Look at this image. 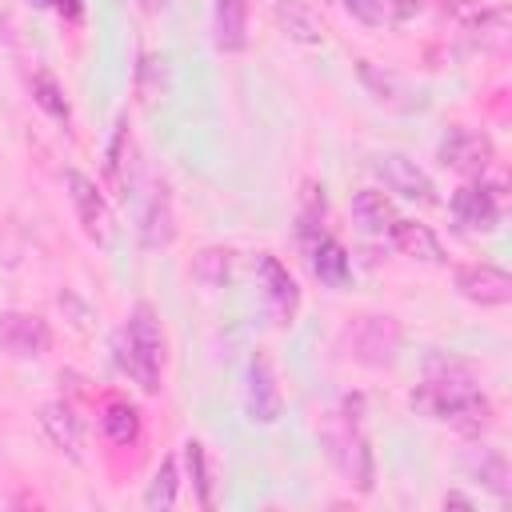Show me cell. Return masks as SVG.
Returning <instances> with one entry per match:
<instances>
[{
	"label": "cell",
	"instance_id": "cell-1",
	"mask_svg": "<svg viewBox=\"0 0 512 512\" xmlns=\"http://www.w3.org/2000/svg\"><path fill=\"white\" fill-rule=\"evenodd\" d=\"M408 404H412V412L452 424L464 436H480L492 424V400L476 388L472 372L464 364L440 360V356L428 360V376H424V384H416L408 392Z\"/></svg>",
	"mask_w": 512,
	"mask_h": 512
},
{
	"label": "cell",
	"instance_id": "cell-2",
	"mask_svg": "<svg viewBox=\"0 0 512 512\" xmlns=\"http://www.w3.org/2000/svg\"><path fill=\"white\" fill-rule=\"evenodd\" d=\"M120 372H128L144 392H160V364H164V332L148 304H136L128 324L112 340Z\"/></svg>",
	"mask_w": 512,
	"mask_h": 512
},
{
	"label": "cell",
	"instance_id": "cell-3",
	"mask_svg": "<svg viewBox=\"0 0 512 512\" xmlns=\"http://www.w3.org/2000/svg\"><path fill=\"white\" fill-rule=\"evenodd\" d=\"M348 348L360 364H372V368H384L396 360V348H400V328L392 316H360L348 324Z\"/></svg>",
	"mask_w": 512,
	"mask_h": 512
},
{
	"label": "cell",
	"instance_id": "cell-4",
	"mask_svg": "<svg viewBox=\"0 0 512 512\" xmlns=\"http://www.w3.org/2000/svg\"><path fill=\"white\" fill-rule=\"evenodd\" d=\"M64 188H68V200H72V208H76L80 228H84L96 244H108V240H112V208H108L104 192L96 188V180L84 176L80 168H68V172H64Z\"/></svg>",
	"mask_w": 512,
	"mask_h": 512
},
{
	"label": "cell",
	"instance_id": "cell-5",
	"mask_svg": "<svg viewBox=\"0 0 512 512\" xmlns=\"http://www.w3.org/2000/svg\"><path fill=\"white\" fill-rule=\"evenodd\" d=\"M372 172L384 180L388 192H396V196H404V200L440 204L432 176H428L412 156H404V152H384V156H376V160H372Z\"/></svg>",
	"mask_w": 512,
	"mask_h": 512
},
{
	"label": "cell",
	"instance_id": "cell-6",
	"mask_svg": "<svg viewBox=\"0 0 512 512\" xmlns=\"http://www.w3.org/2000/svg\"><path fill=\"white\" fill-rule=\"evenodd\" d=\"M52 348V328L36 312H0V352L16 360H36Z\"/></svg>",
	"mask_w": 512,
	"mask_h": 512
},
{
	"label": "cell",
	"instance_id": "cell-7",
	"mask_svg": "<svg viewBox=\"0 0 512 512\" xmlns=\"http://www.w3.org/2000/svg\"><path fill=\"white\" fill-rule=\"evenodd\" d=\"M492 160V140L484 132H472L464 124H452L440 140V164L464 176H480Z\"/></svg>",
	"mask_w": 512,
	"mask_h": 512
},
{
	"label": "cell",
	"instance_id": "cell-8",
	"mask_svg": "<svg viewBox=\"0 0 512 512\" xmlns=\"http://www.w3.org/2000/svg\"><path fill=\"white\" fill-rule=\"evenodd\" d=\"M456 292L480 308H500L512 300V276L496 264H464L456 268Z\"/></svg>",
	"mask_w": 512,
	"mask_h": 512
},
{
	"label": "cell",
	"instance_id": "cell-9",
	"mask_svg": "<svg viewBox=\"0 0 512 512\" xmlns=\"http://www.w3.org/2000/svg\"><path fill=\"white\" fill-rule=\"evenodd\" d=\"M280 408H284V400H280V388H276V376H272V364H268V356H252L248 360V384H244V412H248V420L252 424H272V420H280Z\"/></svg>",
	"mask_w": 512,
	"mask_h": 512
},
{
	"label": "cell",
	"instance_id": "cell-10",
	"mask_svg": "<svg viewBox=\"0 0 512 512\" xmlns=\"http://www.w3.org/2000/svg\"><path fill=\"white\" fill-rule=\"evenodd\" d=\"M256 276H260V284H264V300H268L272 316H276L280 324H292V316L300 312V288H296L292 272H288L272 252H260V256H256Z\"/></svg>",
	"mask_w": 512,
	"mask_h": 512
},
{
	"label": "cell",
	"instance_id": "cell-11",
	"mask_svg": "<svg viewBox=\"0 0 512 512\" xmlns=\"http://www.w3.org/2000/svg\"><path fill=\"white\" fill-rule=\"evenodd\" d=\"M452 216L464 232H492L500 224V204L488 184H464L452 192Z\"/></svg>",
	"mask_w": 512,
	"mask_h": 512
},
{
	"label": "cell",
	"instance_id": "cell-12",
	"mask_svg": "<svg viewBox=\"0 0 512 512\" xmlns=\"http://www.w3.org/2000/svg\"><path fill=\"white\" fill-rule=\"evenodd\" d=\"M332 456H336V464L344 468V476L360 488V492H368L372 488V476H376V468H372V448H368V440L360 436V428L356 424H348L340 436H332Z\"/></svg>",
	"mask_w": 512,
	"mask_h": 512
},
{
	"label": "cell",
	"instance_id": "cell-13",
	"mask_svg": "<svg viewBox=\"0 0 512 512\" xmlns=\"http://www.w3.org/2000/svg\"><path fill=\"white\" fill-rule=\"evenodd\" d=\"M272 20L292 44H324V20L308 0H276Z\"/></svg>",
	"mask_w": 512,
	"mask_h": 512
},
{
	"label": "cell",
	"instance_id": "cell-14",
	"mask_svg": "<svg viewBox=\"0 0 512 512\" xmlns=\"http://www.w3.org/2000/svg\"><path fill=\"white\" fill-rule=\"evenodd\" d=\"M176 236V216H172V196L164 184H156L140 208V244L144 248H168Z\"/></svg>",
	"mask_w": 512,
	"mask_h": 512
},
{
	"label": "cell",
	"instance_id": "cell-15",
	"mask_svg": "<svg viewBox=\"0 0 512 512\" xmlns=\"http://www.w3.org/2000/svg\"><path fill=\"white\" fill-rule=\"evenodd\" d=\"M304 244H308V264H312L316 280H320V284H328V288H344V284H348V276H352L348 252H344L332 236H324V232H308V236H304Z\"/></svg>",
	"mask_w": 512,
	"mask_h": 512
},
{
	"label": "cell",
	"instance_id": "cell-16",
	"mask_svg": "<svg viewBox=\"0 0 512 512\" xmlns=\"http://www.w3.org/2000/svg\"><path fill=\"white\" fill-rule=\"evenodd\" d=\"M40 428H44V436L60 448V452H68L72 460H80L84 456V424H80V416L64 404V400H52V404H44L40 408Z\"/></svg>",
	"mask_w": 512,
	"mask_h": 512
},
{
	"label": "cell",
	"instance_id": "cell-17",
	"mask_svg": "<svg viewBox=\"0 0 512 512\" xmlns=\"http://www.w3.org/2000/svg\"><path fill=\"white\" fill-rule=\"evenodd\" d=\"M460 468L480 484V488H488L492 496H508V460L496 452V448H488V444H472L464 456H460Z\"/></svg>",
	"mask_w": 512,
	"mask_h": 512
},
{
	"label": "cell",
	"instance_id": "cell-18",
	"mask_svg": "<svg viewBox=\"0 0 512 512\" xmlns=\"http://www.w3.org/2000/svg\"><path fill=\"white\" fill-rule=\"evenodd\" d=\"M212 40L220 52L248 44V0H212Z\"/></svg>",
	"mask_w": 512,
	"mask_h": 512
},
{
	"label": "cell",
	"instance_id": "cell-19",
	"mask_svg": "<svg viewBox=\"0 0 512 512\" xmlns=\"http://www.w3.org/2000/svg\"><path fill=\"white\" fill-rule=\"evenodd\" d=\"M388 236H392V244L404 252V256H412V260H420V264H444V248H440V240H436V232L428 228V224H420V220H392V228H388Z\"/></svg>",
	"mask_w": 512,
	"mask_h": 512
},
{
	"label": "cell",
	"instance_id": "cell-20",
	"mask_svg": "<svg viewBox=\"0 0 512 512\" xmlns=\"http://www.w3.org/2000/svg\"><path fill=\"white\" fill-rule=\"evenodd\" d=\"M352 220H356L360 232H368V236H388L396 212H392V204H388L384 192H376V188H360V192L352 196Z\"/></svg>",
	"mask_w": 512,
	"mask_h": 512
},
{
	"label": "cell",
	"instance_id": "cell-21",
	"mask_svg": "<svg viewBox=\"0 0 512 512\" xmlns=\"http://www.w3.org/2000/svg\"><path fill=\"white\" fill-rule=\"evenodd\" d=\"M508 8L496 4V8H484L468 20V40L480 48V52H504L508 48Z\"/></svg>",
	"mask_w": 512,
	"mask_h": 512
},
{
	"label": "cell",
	"instance_id": "cell-22",
	"mask_svg": "<svg viewBox=\"0 0 512 512\" xmlns=\"http://www.w3.org/2000/svg\"><path fill=\"white\" fill-rule=\"evenodd\" d=\"M232 276V252L228 248H200L192 256V280L204 288H224Z\"/></svg>",
	"mask_w": 512,
	"mask_h": 512
},
{
	"label": "cell",
	"instance_id": "cell-23",
	"mask_svg": "<svg viewBox=\"0 0 512 512\" xmlns=\"http://www.w3.org/2000/svg\"><path fill=\"white\" fill-rule=\"evenodd\" d=\"M100 428H104V436H108L112 444L136 440V432H140V412H136V404L112 400V404L104 408V416H100Z\"/></svg>",
	"mask_w": 512,
	"mask_h": 512
},
{
	"label": "cell",
	"instance_id": "cell-24",
	"mask_svg": "<svg viewBox=\"0 0 512 512\" xmlns=\"http://www.w3.org/2000/svg\"><path fill=\"white\" fill-rule=\"evenodd\" d=\"M176 488H180V472H176V456H164L160 468L152 472V484L144 492V508L160 512V508H172L176 504Z\"/></svg>",
	"mask_w": 512,
	"mask_h": 512
},
{
	"label": "cell",
	"instance_id": "cell-25",
	"mask_svg": "<svg viewBox=\"0 0 512 512\" xmlns=\"http://www.w3.org/2000/svg\"><path fill=\"white\" fill-rule=\"evenodd\" d=\"M184 468H188V480L196 488V500L204 508H212V480H208L212 472H208V452L200 440H184Z\"/></svg>",
	"mask_w": 512,
	"mask_h": 512
},
{
	"label": "cell",
	"instance_id": "cell-26",
	"mask_svg": "<svg viewBox=\"0 0 512 512\" xmlns=\"http://www.w3.org/2000/svg\"><path fill=\"white\" fill-rule=\"evenodd\" d=\"M32 100L48 112V116H56V120H68V100H64V92H60V84L48 76V72H36L32 76Z\"/></svg>",
	"mask_w": 512,
	"mask_h": 512
},
{
	"label": "cell",
	"instance_id": "cell-27",
	"mask_svg": "<svg viewBox=\"0 0 512 512\" xmlns=\"http://www.w3.org/2000/svg\"><path fill=\"white\" fill-rule=\"evenodd\" d=\"M124 160H128V124L120 120L116 132H112V140H108V164H104V168H108V180L128 196V184H132V180L124 176Z\"/></svg>",
	"mask_w": 512,
	"mask_h": 512
},
{
	"label": "cell",
	"instance_id": "cell-28",
	"mask_svg": "<svg viewBox=\"0 0 512 512\" xmlns=\"http://www.w3.org/2000/svg\"><path fill=\"white\" fill-rule=\"evenodd\" d=\"M356 72H360V80L372 88V96H376V100H392V88H396V80H392L388 72H376L368 60H360V64H356Z\"/></svg>",
	"mask_w": 512,
	"mask_h": 512
},
{
	"label": "cell",
	"instance_id": "cell-29",
	"mask_svg": "<svg viewBox=\"0 0 512 512\" xmlns=\"http://www.w3.org/2000/svg\"><path fill=\"white\" fill-rule=\"evenodd\" d=\"M344 8H348L360 24H368V28H376V24L384 20V0H344Z\"/></svg>",
	"mask_w": 512,
	"mask_h": 512
},
{
	"label": "cell",
	"instance_id": "cell-30",
	"mask_svg": "<svg viewBox=\"0 0 512 512\" xmlns=\"http://www.w3.org/2000/svg\"><path fill=\"white\" fill-rule=\"evenodd\" d=\"M36 8H52V12H60V16H68V20H76L80 12H84V0H32Z\"/></svg>",
	"mask_w": 512,
	"mask_h": 512
},
{
	"label": "cell",
	"instance_id": "cell-31",
	"mask_svg": "<svg viewBox=\"0 0 512 512\" xmlns=\"http://www.w3.org/2000/svg\"><path fill=\"white\" fill-rule=\"evenodd\" d=\"M420 4H412V0H396V16H408V12H416Z\"/></svg>",
	"mask_w": 512,
	"mask_h": 512
},
{
	"label": "cell",
	"instance_id": "cell-32",
	"mask_svg": "<svg viewBox=\"0 0 512 512\" xmlns=\"http://www.w3.org/2000/svg\"><path fill=\"white\" fill-rule=\"evenodd\" d=\"M160 4H164V0H140V8H144V12H156Z\"/></svg>",
	"mask_w": 512,
	"mask_h": 512
}]
</instances>
